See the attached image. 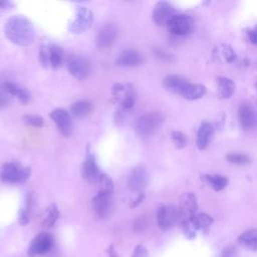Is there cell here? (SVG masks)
Wrapping results in <instances>:
<instances>
[{"label":"cell","mask_w":257,"mask_h":257,"mask_svg":"<svg viewBox=\"0 0 257 257\" xmlns=\"http://www.w3.org/2000/svg\"><path fill=\"white\" fill-rule=\"evenodd\" d=\"M6 37L20 46L30 45L35 38V30L32 22L23 15H13L7 19L4 25Z\"/></svg>","instance_id":"1"},{"label":"cell","mask_w":257,"mask_h":257,"mask_svg":"<svg viewBox=\"0 0 257 257\" xmlns=\"http://www.w3.org/2000/svg\"><path fill=\"white\" fill-rule=\"evenodd\" d=\"M163 122V115L160 112L153 111L143 114L137 121L136 131L141 138L153 136Z\"/></svg>","instance_id":"2"},{"label":"cell","mask_w":257,"mask_h":257,"mask_svg":"<svg viewBox=\"0 0 257 257\" xmlns=\"http://www.w3.org/2000/svg\"><path fill=\"white\" fill-rule=\"evenodd\" d=\"M29 167H18L13 163H5L0 171V179L7 184L24 183L30 177Z\"/></svg>","instance_id":"3"},{"label":"cell","mask_w":257,"mask_h":257,"mask_svg":"<svg viewBox=\"0 0 257 257\" xmlns=\"http://www.w3.org/2000/svg\"><path fill=\"white\" fill-rule=\"evenodd\" d=\"M39 59L43 66L57 69L61 67L64 55L61 47L57 45H42L39 50Z\"/></svg>","instance_id":"4"},{"label":"cell","mask_w":257,"mask_h":257,"mask_svg":"<svg viewBox=\"0 0 257 257\" xmlns=\"http://www.w3.org/2000/svg\"><path fill=\"white\" fill-rule=\"evenodd\" d=\"M92 210L98 218L105 219L110 216L113 210L112 193L98 191L91 200Z\"/></svg>","instance_id":"5"},{"label":"cell","mask_w":257,"mask_h":257,"mask_svg":"<svg viewBox=\"0 0 257 257\" xmlns=\"http://www.w3.org/2000/svg\"><path fill=\"white\" fill-rule=\"evenodd\" d=\"M69 73L77 79H85L91 72L90 61L82 55H71L67 60Z\"/></svg>","instance_id":"6"},{"label":"cell","mask_w":257,"mask_h":257,"mask_svg":"<svg viewBox=\"0 0 257 257\" xmlns=\"http://www.w3.org/2000/svg\"><path fill=\"white\" fill-rule=\"evenodd\" d=\"M112 95L124 109H130L135 104L136 91L128 83H115L112 87Z\"/></svg>","instance_id":"7"},{"label":"cell","mask_w":257,"mask_h":257,"mask_svg":"<svg viewBox=\"0 0 257 257\" xmlns=\"http://www.w3.org/2000/svg\"><path fill=\"white\" fill-rule=\"evenodd\" d=\"M93 21V13L86 7L79 6L76 10V17L70 23L69 30L72 33H82L89 29Z\"/></svg>","instance_id":"8"},{"label":"cell","mask_w":257,"mask_h":257,"mask_svg":"<svg viewBox=\"0 0 257 257\" xmlns=\"http://www.w3.org/2000/svg\"><path fill=\"white\" fill-rule=\"evenodd\" d=\"M49 116L56 124L60 134H62L64 137L71 136L73 131V124H72L70 114L66 109L55 108L50 112Z\"/></svg>","instance_id":"9"},{"label":"cell","mask_w":257,"mask_h":257,"mask_svg":"<svg viewBox=\"0 0 257 257\" xmlns=\"http://www.w3.org/2000/svg\"><path fill=\"white\" fill-rule=\"evenodd\" d=\"M179 218L178 209L174 205H164L161 206L157 212V222L158 226L167 230L175 225Z\"/></svg>","instance_id":"10"},{"label":"cell","mask_w":257,"mask_h":257,"mask_svg":"<svg viewBox=\"0 0 257 257\" xmlns=\"http://www.w3.org/2000/svg\"><path fill=\"white\" fill-rule=\"evenodd\" d=\"M197 200L194 194L188 192L184 193L179 202V217L183 220V222H187L190 220L193 216H195V213L197 211Z\"/></svg>","instance_id":"11"},{"label":"cell","mask_w":257,"mask_h":257,"mask_svg":"<svg viewBox=\"0 0 257 257\" xmlns=\"http://www.w3.org/2000/svg\"><path fill=\"white\" fill-rule=\"evenodd\" d=\"M149 182V175L147 170L143 166H137L132 169L128 178L127 185L131 190L139 193H143Z\"/></svg>","instance_id":"12"},{"label":"cell","mask_w":257,"mask_h":257,"mask_svg":"<svg viewBox=\"0 0 257 257\" xmlns=\"http://www.w3.org/2000/svg\"><path fill=\"white\" fill-rule=\"evenodd\" d=\"M192 19L185 14H175L167 24L169 32L174 35L188 34L192 29Z\"/></svg>","instance_id":"13"},{"label":"cell","mask_w":257,"mask_h":257,"mask_svg":"<svg viewBox=\"0 0 257 257\" xmlns=\"http://www.w3.org/2000/svg\"><path fill=\"white\" fill-rule=\"evenodd\" d=\"M52 245V237L48 233H40L32 240L28 249V255L30 257H33L35 255L44 254L51 249Z\"/></svg>","instance_id":"14"},{"label":"cell","mask_w":257,"mask_h":257,"mask_svg":"<svg viewBox=\"0 0 257 257\" xmlns=\"http://www.w3.org/2000/svg\"><path fill=\"white\" fill-rule=\"evenodd\" d=\"M174 15V7L166 1L158 2L153 9V20L160 26L167 25Z\"/></svg>","instance_id":"15"},{"label":"cell","mask_w":257,"mask_h":257,"mask_svg":"<svg viewBox=\"0 0 257 257\" xmlns=\"http://www.w3.org/2000/svg\"><path fill=\"white\" fill-rule=\"evenodd\" d=\"M117 37V29L111 24L101 27L96 35L95 43L99 49H105L110 47Z\"/></svg>","instance_id":"16"},{"label":"cell","mask_w":257,"mask_h":257,"mask_svg":"<svg viewBox=\"0 0 257 257\" xmlns=\"http://www.w3.org/2000/svg\"><path fill=\"white\" fill-rule=\"evenodd\" d=\"M100 174L101 173L99 172V168L96 164L94 156L88 153L81 166L82 178L88 183H94V182H97Z\"/></svg>","instance_id":"17"},{"label":"cell","mask_w":257,"mask_h":257,"mask_svg":"<svg viewBox=\"0 0 257 257\" xmlns=\"http://www.w3.org/2000/svg\"><path fill=\"white\" fill-rule=\"evenodd\" d=\"M142 55L135 49L120 51L115 59V65L120 67H135L142 63Z\"/></svg>","instance_id":"18"},{"label":"cell","mask_w":257,"mask_h":257,"mask_svg":"<svg viewBox=\"0 0 257 257\" xmlns=\"http://www.w3.org/2000/svg\"><path fill=\"white\" fill-rule=\"evenodd\" d=\"M189 83V81L180 76V75H168L163 79V85L165 88L171 92L177 93V94H182L183 90L185 89L186 85Z\"/></svg>","instance_id":"19"},{"label":"cell","mask_w":257,"mask_h":257,"mask_svg":"<svg viewBox=\"0 0 257 257\" xmlns=\"http://www.w3.org/2000/svg\"><path fill=\"white\" fill-rule=\"evenodd\" d=\"M211 223H212V218L205 213H201L193 216L187 222H184V225H185L186 231L187 232L190 231L192 233L193 230L208 228L211 225Z\"/></svg>","instance_id":"20"},{"label":"cell","mask_w":257,"mask_h":257,"mask_svg":"<svg viewBox=\"0 0 257 257\" xmlns=\"http://www.w3.org/2000/svg\"><path fill=\"white\" fill-rule=\"evenodd\" d=\"M238 117L241 126L244 130H249L254 124V111L251 105L247 102L240 104L238 108Z\"/></svg>","instance_id":"21"},{"label":"cell","mask_w":257,"mask_h":257,"mask_svg":"<svg viewBox=\"0 0 257 257\" xmlns=\"http://www.w3.org/2000/svg\"><path fill=\"white\" fill-rule=\"evenodd\" d=\"M2 84H3V87H4L5 91L10 96H16L22 103H26V102L29 101L30 94L26 89L18 86L17 84H15L13 82H8L7 81V82H4Z\"/></svg>","instance_id":"22"},{"label":"cell","mask_w":257,"mask_h":257,"mask_svg":"<svg viewBox=\"0 0 257 257\" xmlns=\"http://www.w3.org/2000/svg\"><path fill=\"white\" fill-rule=\"evenodd\" d=\"M212 134H213L212 125L207 121L202 122L197 133V146L199 149L203 150L208 146L211 140Z\"/></svg>","instance_id":"23"},{"label":"cell","mask_w":257,"mask_h":257,"mask_svg":"<svg viewBox=\"0 0 257 257\" xmlns=\"http://www.w3.org/2000/svg\"><path fill=\"white\" fill-rule=\"evenodd\" d=\"M235 84L228 77H218L217 92L221 98H230L234 92Z\"/></svg>","instance_id":"24"},{"label":"cell","mask_w":257,"mask_h":257,"mask_svg":"<svg viewBox=\"0 0 257 257\" xmlns=\"http://www.w3.org/2000/svg\"><path fill=\"white\" fill-rule=\"evenodd\" d=\"M206 93V88L204 85L202 84H197V83H191L189 82L185 89L182 92V96L186 99L189 100H195V99H199L202 96H204V94Z\"/></svg>","instance_id":"25"},{"label":"cell","mask_w":257,"mask_h":257,"mask_svg":"<svg viewBox=\"0 0 257 257\" xmlns=\"http://www.w3.org/2000/svg\"><path fill=\"white\" fill-rule=\"evenodd\" d=\"M238 242L245 248L256 251L257 250V230L256 229H250L245 232H243L239 238Z\"/></svg>","instance_id":"26"},{"label":"cell","mask_w":257,"mask_h":257,"mask_svg":"<svg viewBox=\"0 0 257 257\" xmlns=\"http://www.w3.org/2000/svg\"><path fill=\"white\" fill-rule=\"evenodd\" d=\"M92 103L90 101L78 100L71 105L70 111L76 118H83L92 111Z\"/></svg>","instance_id":"27"},{"label":"cell","mask_w":257,"mask_h":257,"mask_svg":"<svg viewBox=\"0 0 257 257\" xmlns=\"http://www.w3.org/2000/svg\"><path fill=\"white\" fill-rule=\"evenodd\" d=\"M215 52L216 57L222 62H232L236 57L234 50L228 45H221L216 47Z\"/></svg>","instance_id":"28"},{"label":"cell","mask_w":257,"mask_h":257,"mask_svg":"<svg viewBox=\"0 0 257 257\" xmlns=\"http://www.w3.org/2000/svg\"><path fill=\"white\" fill-rule=\"evenodd\" d=\"M206 179L209 185L216 191H220L224 189L227 185V179L220 175H208L206 176Z\"/></svg>","instance_id":"29"},{"label":"cell","mask_w":257,"mask_h":257,"mask_svg":"<svg viewBox=\"0 0 257 257\" xmlns=\"http://www.w3.org/2000/svg\"><path fill=\"white\" fill-rule=\"evenodd\" d=\"M97 182L99 184V191L112 193V191H113V182H112L111 178L108 175H106L104 173H101Z\"/></svg>","instance_id":"30"},{"label":"cell","mask_w":257,"mask_h":257,"mask_svg":"<svg viewBox=\"0 0 257 257\" xmlns=\"http://www.w3.org/2000/svg\"><path fill=\"white\" fill-rule=\"evenodd\" d=\"M58 217H59L58 209L54 204H52L47 210V215H46L45 219L43 220V225L46 227H50V226L54 225V223L56 222Z\"/></svg>","instance_id":"31"},{"label":"cell","mask_w":257,"mask_h":257,"mask_svg":"<svg viewBox=\"0 0 257 257\" xmlns=\"http://www.w3.org/2000/svg\"><path fill=\"white\" fill-rule=\"evenodd\" d=\"M22 120L24 123L36 127H41L44 124L43 118L37 114H24L22 116Z\"/></svg>","instance_id":"32"},{"label":"cell","mask_w":257,"mask_h":257,"mask_svg":"<svg viewBox=\"0 0 257 257\" xmlns=\"http://www.w3.org/2000/svg\"><path fill=\"white\" fill-rule=\"evenodd\" d=\"M227 160L230 162V163H233V164H237V165H245V164H248L249 163V158L246 157L245 155H242V154H229L227 156Z\"/></svg>","instance_id":"33"},{"label":"cell","mask_w":257,"mask_h":257,"mask_svg":"<svg viewBox=\"0 0 257 257\" xmlns=\"http://www.w3.org/2000/svg\"><path fill=\"white\" fill-rule=\"evenodd\" d=\"M171 136H172V140L177 148L182 149L186 146L187 141H186V137L184 134H182L181 132H173Z\"/></svg>","instance_id":"34"},{"label":"cell","mask_w":257,"mask_h":257,"mask_svg":"<svg viewBox=\"0 0 257 257\" xmlns=\"http://www.w3.org/2000/svg\"><path fill=\"white\" fill-rule=\"evenodd\" d=\"M10 95L5 91L3 84L0 83V107L7 106L10 102Z\"/></svg>","instance_id":"35"},{"label":"cell","mask_w":257,"mask_h":257,"mask_svg":"<svg viewBox=\"0 0 257 257\" xmlns=\"http://www.w3.org/2000/svg\"><path fill=\"white\" fill-rule=\"evenodd\" d=\"M237 256H238L237 249H236V247H234L232 245L225 247L222 250L221 255H220V257H237Z\"/></svg>","instance_id":"36"},{"label":"cell","mask_w":257,"mask_h":257,"mask_svg":"<svg viewBox=\"0 0 257 257\" xmlns=\"http://www.w3.org/2000/svg\"><path fill=\"white\" fill-rule=\"evenodd\" d=\"M133 257H148V251L144 246L138 245L134 251Z\"/></svg>","instance_id":"37"},{"label":"cell","mask_w":257,"mask_h":257,"mask_svg":"<svg viewBox=\"0 0 257 257\" xmlns=\"http://www.w3.org/2000/svg\"><path fill=\"white\" fill-rule=\"evenodd\" d=\"M29 219H28V215L26 213V211L24 210H20L19 211V223L21 225H26L28 223Z\"/></svg>","instance_id":"38"},{"label":"cell","mask_w":257,"mask_h":257,"mask_svg":"<svg viewBox=\"0 0 257 257\" xmlns=\"http://www.w3.org/2000/svg\"><path fill=\"white\" fill-rule=\"evenodd\" d=\"M248 36H249L250 41H251L253 44L257 45V26H256L254 29L249 30Z\"/></svg>","instance_id":"39"},{"label":"cell","mask_w":257,"mask_h":257,"mask_svg":"<svg viewBox=\"0 0 257 257\" xmlns=\"http://www.w3.org/2000/svg\"><path fill=\"white\" fill-rule=\"evenodd\" d=\"M155 54L158 58H161V59H164V60H169L171 58V56L168 53H166V52H164L163 50H160V49L156 50Z\"/></svg>","instance_id":"40"},{"label":"cell","mask_w":257,"mask_h":257,"mask_svg":"<svg viewBox=\"0 0 257 257\" xmlns=\"http://www.w3.org/2000/svg\"><path fill=\"white\" fill-rule=\"evenodd\" d=\"M144 193H140L139 194V196H138V198L135 200V202H133L132 204H131V207H136L137 205H139L142 201H143V199H144Z\"/></svg>","instance_id":"41"},{"label":"cell","mask_w":257,"mask_h":257,"mask_svg":"<svg viewBox=\"0 0 257 257\" xmlns=\"http://www.w3.org/2000/svg\"><path fill=\"white\" fill-rule=\"evenodd\" d=\"M11 5H13V3L7 1V0H2L0 1V8H7V7H10Z\"/></svg>","instance_id":"42"},{"label":"cell","mask_w":257,"mask_h":257,"mask_svg":"<svg viewBox=\"0 0 257 257\" xmlns=\"http://www.w3.org/2000/svg\"><path fill=\"white\" fill-rule=\"evenodd\" d=\"M108 256H109V257H118L117 253L115 252V250L113 249L112 246H110L109 249H108Z\"/></svg>","instance_id":"43"}]
</instances>
